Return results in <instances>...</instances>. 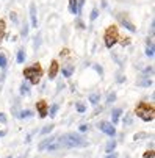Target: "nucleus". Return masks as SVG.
Wrapping results in <instances>:
<instances>
[{
  "mask_svg": "<svg viewBox=\"0 0 155 158\" xmlns=\"http://www.w3.org/2000/svg\"><path fill=\"white\" fill-rule=\"evenodd\" d=\"M58 143L61 149H77L88 146V141L77 133H66L64 136H58Z\"/></svg>",
  "mask_w": 155,
  "mask_h": 158,
  "instance_id": "nucleus-1",
  "label": "nucleus"
},
{
  "mask_svg": "<svg viewBox=\"0 0 155 158\" xmlns=\"http://www.w3.org/2000/svg\"><path fill=\"white\" fill-rule=\"evenodd\" d=\"M135 113H136V116L140 119H143L144 122H152L153 118H155V110L147 102H140L135 108Z\"/></svg>",
  "mask_w": 155,
  "mask_h": 158,
  "instance_id": "nucleus-2",
  "label": "nucleus"
},
{
  "mask_svg": "<svg viewBox=\"0 0 155 158\" xmlns=\"http://www.w3.org/2000/svg\"><path fill=\"white\" fill-rule=\"evenodd\" d=\"M41 75H42V67L41 64H33V66H28L24 69V77L27 80H30L31 85H38L39 80H41Z\"/></svg>",
  "mask_w": 155,
  "mask_h": 158,
  "instance_id": "nucleus-3",
  "label": "nucleus"
},
{
  "mask_svg": "<svg viewBox=\"0 0 155 158\" xmlns=\"http://www.w3.org/2000/svg\"><path fill=\"white\" fill-rule=\"evenodd\" d=\"M103 41H105V47L107 49H111L115 47L118 41H119V33H118V28L116 27H108L105 35H103Z\"/></svg>",
  "mask_w": 155,
  "mask_h": 158,
  "instance_id": "nucleus-4",
  "label": "nucleus"
},
{
  "mask_svg": "<svg viewBox=\"0 0 155 158\" xmlns=\"http://www.w3.org/2000/svg\"><path fill=\"white\" fill-rule=\"evenodd\" d=\"M97 128L102 130L105 135H108V136H111V138L116 135V128H115V125H113L111 122H107V121L99 122V124H97Z\"/></svg>",
  "mask_w": 155,
  "mask_h": 158,
  "instance_id": "nucleus-5",
  "label": "nucleus"
},
{
  "mask_svg": "<svg viewBox=\"0 0 155 158\" xmlns=\"http://www.w3.org/2000/svg\"><path fill=\"white\" fill-rule=\"evenodd\" d=\"M36 110L39 113V118H46L47 116V111H49V105L46 100H38L36 102Z\"/></svg>",
  "mask_w": 155,
  "mask_h": 158,
  "instance_id": "nucleus-6",
  "label": "nucleus"
},
{
  "mask_svg": "<svg viewBox=\"0 0 155 158\" xmlns=\"http://www.w3.org/2000/svg\"><path fill=\"white\" fill-rule=\"evenodd\" d=\"M118 20L121 22V24H122V25H124V27H125L128 31H132V33H135V31H136V27L133 25V22H130V20H128L125 16H122V14H118Z\"/></svg>",
  "mask_w": 155,
  "mask_h": 158,
  "instance_id": "nucleus-7",
  "label": "nucleus"
},
{
  "mask_svg": "<svg viewBox=\"0 0 155 158\" xmlns=\"http://www.w3.org/2000/svg\"><path fill=\"white\" fill-rule=\"evenodd\" d=\"M30 19H31V27H38V16H36V5L30 3Z\"/></svg>",
  "mask_w": 155,
  "mask_h": 158,
  "instance_id": "nucleus-8",
  "label": "nucleus"
},
{
  "mask_svg": "<svg viewBox=\"0 0 155 158\" xmlns=\"http://www.w3.org/2000/svg\"><path fill=\"white\" fill-rule=\"evenodd\" d=\"M58 71H60L58 61H52V64H50V69H49V78H50V80H53V78L57 77Z\"/></svg>",
  "mask_w": 155,
  "mask_h": 158,
  "instance_id": "nucleus-9",
  "label": "nucleus"
},
{
  "mask_svg": "<svg viewBox=\"0 0 155 158\" xmlns=\"http://www.w3.org/2000/svg\"><path fill=\"white\" fill-rule=\"evenodd\" d=\"M121 114H122V110H121V108H115V110L111 111V124H113V125L119 122Z\"/></svg>",
  "mask_w": 155,
  "mask_h": 158,
  "instance_id": "nucleus-10",
  "label": "nucleus"
},
{
  "mask_svg": "<svg viewBox=\"0 0 155 158\" xmlns=\"http://www.w3.org/2000/svg\"><path fill=\"white\" fill-rule=\"evenodd\" d=\"M74 66L72 64H69V66H64L63 69H61V72H63V75L66 77V78H69V77H72L74 75Z\"/></svg>",
  "mask_w": 155,
  "mask_h": 158,
  "instance_id": "nucleus-11",
  "label": "nucleus"
},
{
  "mask_svg": "<svg viewBox=\"0 0 155 158\" xmlns=\"http://www.w3.org/2000/svg\"><path fill=\"white\" fill-rule=\"evenodd\" d=\"M116 144H118V143H116L115 139H110V141L107 143V146H105V152H107V153H111V152L116 149Z\"/></svg>",
  "mask_w": 155,
  "mask_h": 158,
  "instance_id": "nucleus-12",
  "label": "nucleus"
},
{
  "mask_svg": "<svg viewBox=\"0 0 155 158\" xmlns=\"http://www.w3.org/2000/svg\"><path fill=\"white\" fill-rule=\"evenodd\" d=\"M146 55H147L149 58H153V55H155V52H153V42H152V41H149V39H147V47H146Z\"/></svg>",
  "mask_w": 155,
  "mask_h": 158,
  "instance_id": "nucleus-13",
  "label": "nucleus"
},
{
  "mask_svg": "<svg viewBox=\"0 0 155 158\" xmlns=\"http://www.w3.org/2000/svg\"><path fill=\"white\" fill-rule=\"evenodd\" d=\"M58 110H60V105H58V103H53V105L50 106V110L47 111V114H49L50 118H55L57 113H58Z\"/></svg>",
  "mask_w": 155,
  "mask_h": 158,
  "instance_id": "nucleus-14",
  "label": "nucleus"
},
{
  "mask_svg": "<svg viewBox=\"0 0 155 158\" xmlns=\"http://www.w3.org/2000/svg\"><path fill=\"white\" fill-rule=\"evenodd\" d=\"M5 31H6V25H5V20L0 19V42L3 41L5 38Z\"/></svg>",
  "mask_w": 155,
  "mask_h": 158,
  "instance_id": "nucleus-15",
  "label": "nucleus"
},
{
  "mask_svg": "<svg viewBox=\"0 0 155 158\" xmlns=\"http://www.w3.org/2000/svg\"><path fill=\"white\" fill-rule=\"evenodd\" d=\"M77 3H78V0H69V11L72 14H78L77 11Z\"/></svg>",
  "mask_w": 155,
  "mask_h": 158,
  "instance_id": "nucleus-16",
  "label": "nucleus"
},
{
  "mask_svg": "<svg viewBox=\"0 0 155 158\" xmlns=\"http://www.w3.org/2000/svg\"><path fill=\"white\" fill-rule=\"evenodd\" d=\"M25 58H27V55H25V50H17V63L19 64H22V63H24L25 61Z\"/></svg>",
  "mask_w": 155,
  "mask_h": 158,
  "instance_id": "nucleus-17",
  "label": "nucleus"
},
{
  "mask_svg": "<svg viewBox=\"0 0 155 158\" xmlns=\"http://www.w3.org/2000/svg\"><path fill=\"white\" fill-rule=\"evenodd\" d=\"M20 119H25V118H31L33 116V113L30 110H24V111H20V114H17Z\"/></svg>",
  "mask_w": 155,
  "mask_h": 158,
  "instance_id": "nucleus-18",
  "label": "nucleus"
},
{
  "mask_svg": "<svg viewBox=\"0 0 155 158\" xmlns=\"http://www.w3.org/2000/svg\"><path fill=\"white\" fill-rule=\"evenodd\" d=\"M144 138H150L147 133H144V131H140V133H135L133 135V139L136 141V139H144Z\"/></svg>",
  "mask_w": 155,
  "mask_h": 158,
  "instance_id": "nucleus-19",
  "label": "nucleus"
},
{
  "mask_svg": "<svg viewBox=\"0 0 155 158\" xmlns=\"http://www.w3.org/2000/svg\"><path fill=\"white\" fill-rule=\"evenodd\" d=\"M99 100H100V96H99V94H91V96H90V102H91L93 105H97Z\"/></svg>",
  "mask_w": 155,
  "mask_h": 158,
  "instance_id": "nucleus-20",
  "label": "nucleus"
},
{
  "mask_svg": "<svg viewBox=\"0 0 155 158\" xmlns=\"http://www.w3.org/2000/svg\"><path fill=\"white\" fill-rule=\"evenodd\" d=\"M6 63H8L6 56H5L3 53H0V67H2V69H5V67H6Z\"/></svg>",
  "mask_w": 155,
  "mask_h": 158,
  "instance_id": "nucleus-21",
  "label": "nucleus"
},
{
  "mask_svg": "<svg viewBox=\"0 0 155 158\" xmlns=\"http://www.w3.org/2000/svg\"><path fill=\"white\" fill-rule=\"evenodd\" d=\"M20 94H25V96L30 94V89H28V86H27L25 83H22V85H20Z\"/></svg>",
  "mask_w": 155,
  "mask_h": 158,
  "instance_id": "nucleus-22",
  "label": "nucleus"
},
{
  "mask_svg": "<svg viewBox=\"0 0 155 158\" xmlns=\"http://www.w3.org/2000/svg\"><path fill=\"white\" fill-rule=\"evenodd\" d=\"M116 100V93H108V96H107V102L108 103H111V102H115Z\"/></svg>",
  "mask_w": 155,
  "mask_h": 158,
  "instance_id": "nucleus-23",
  "label": "nucleus"
},
{
  "mask_svg": "<svg viewBox=\"0 0 155 158\" xmlns=\"http://www.w3.org/2000/svg\"><path fill=\"white\" fill-rule=\"evenodd\" d=\"M53 130V125H46L42 130H41V135H47V133H50Z\"/></svg>",
  "mask_w": 155,
  "mask_h": 158,
  "instance_id": "nucleus-24",
  "label": "nucleus"
},
{
  "mask_svg": "<svg viewBox=\"0 0 155 158\" xmlns=\"http://www.w3.org/2000/svg\"><path fill=\"white\" fill-rule=\"evenodd\" d=\"M97 16H99V10H97V8H94V10L91 11V16H90V19H91V22H94V20L97 19Z\"/></svg>",
  "mask_w": 155,
  "mask_h": 158,
  "instance_id": "nucleus-25",
  "label": "nucleus"
},
{
  "mask_svg": "<svg viewBox=\"0 0 155 158\" xmlns=\"http://www.w3.org/2000/svg\"><path fill=\"white\" fill-rule=\"evenodd\" d=\"M75 108H77V111H78V113H85V111H86V106H85L83 103H80V102L75 105Z\"/></svg>",
  "mask_w": 155,
  "mask_h": 158,
  "instance_id": "nucleus-26",
  "label": "nucleus"
},
{
  "mask_svg": "<svg viewBox=\"0 0 155 158\" xmlns=\"http://www.w3.org/2000/svg\"><path fill=\"white\" fill-rule=\"evenodd\" d=\"M152 74H153V67H152V66L144 69V77H149V75H152Z\"/></svg>",
  "mask_w": 155,
  "mask_h": 158,
  "instance_id": "nucleus-27",
  "label": "nucleus"
},
{
  "mask_svg": "<svg viewBox=\"0 0 155 158\" xmlns=\"http://www.w3.org/2000/svg\"><path fill=\"white\" fill-rule=\"evenodd\" d=\"M138 85H140V86H152V80L147 78V80H144V81H140Z\"/></svg>",
  "mask_w": 155,
  "mask_h": 158,
  "instance_id": "nucleus-28",
  "label": "nucleus"
},
{
  "mask_svg": "<svg viewBox=\"0 0 155 158\" xmlns=\"http://www.w3.org/2000/svg\"><path fill=\"white\" fill-rule=\"evenodd\" d=\"M28 35V25L24 22V27H22V36H27Z\"/></svg>",
  "mask_w": 155,
  "mask_h": 158,
  "instance_id": "nucleus-29",
  "label": "nucleus"
},
{
  "mask_svg": "<svg viewBox=\"0 0 155 158\" xmlns=\"http://www.w3.org/2000/svg\"><path fill=\"white\" fill-rule=\"evenodd\" d=\"M143 158H153V150H149V152H146Z\"/></svg>",
  "mask_w": 155,
  "mask_h": 158,
  "instance_id": "nucleus-30",
  "label": "nucleus"
},
{
  "mask_svg": "<svg viewBox=\"0 0 155 158\" xmlns=\"http://www.w3.org/2000/svg\"><path fill=\"white\" fill-rule=\"evenodd\" d=\"M94 69H96V71H97V72H99L100 75H103V69H102L100 66H97V64H96V66H94Z\"/></svg>",
  "mask_w": 155,
  "mask_h": 158,
  "instance_id": "nucleus-31",
  "label": "nucleus"
},
{
  "mask_svg": "<svg viewBox=\"0 0 155 158\" xmlns=\"http://www.w3.org/2000/svg\"><path fill=\"white\" fill-rule=\"evenodd\" d=\"M0 122H2V124H5V122H6V116L3 114V113H0Z\"/></svg>",
  "mask_w": 155,
  "mask_h": 158,
  "instance_id": "nucleus-32",
  "label": "nucleus"
},
{
  "mask_svg": "<svg viewBox=\"0 0 155 158\" xmlns=\"http://www.w3.org/2000/svg\"><path fill=\"white\" fill-rule=\"evenodd\" d=\"M107 158H118V155H116L115 152H111V153H108V155H107Z\"/></svg>",
  "mask_w": 155,
  "mask_h": 158,
  "instance_id": "nucleus-33",
  "label": "nucleus"
},
{
  "mask_svg": "<svg viewBox=\"0 0 155 158\" xmlns=\"http://www.w3.org/2000/svg\"><path fill=\"white\" fill-rule=\"evenodd\" d=\"M10 16H11V19H13V22H17V16H16V13H11Z\"/></svg>",
  "mask_w": 155,
  "mask_h": 158,
  "instance_id": "nucleus-34",
  "label": "nucleus"
},
{
  "mask_svg": "<svg viewBox=\"0 0 155 158\" xmlns=\"http://www.w3.org/2000/svg\"><path fill=\"white\" fill-rule=\"evenodd\" d=\"M88 130V125H80V131H86Z\"/></svg>",
  "mask_w": 155,
  "mask_h": 158,
  "instance_id": "nucleus-35",
  "label": "nucleus"
},
{
  "mask_svg": "<svg viewBox=\"0 0 155 158\" xmlns=\"http://www.w3.org/2000/svg\"><path fill=\"white\" fill-rule=\"evenodd\" d=\"M5 135H6V130H0V138H3Z\"/></svg>",
  "mask_w": 155,
  "mask_h": 158,
  "instance_id": "nucleus-36",
  "label": "nucleus"
},
{
  "mask_svg": "<svg viewBox=\"0 0 155 158\" xmlns=\"http://www.w3.org/2000/svg\"><path fill=\"white\" fill-rule=\"evenodd\" d=\"M8 158H11V156H8Z\"/></svg>",
  "mask_w": 155,
  "mask_h": 158,
  "instance_id": "nucleus-37",
  "label": "nucleus"
},
{
  "mask_svg": "<svg viewBox=\"0 0 155 158\" xmlns=\"http://www.w3.org/2000/svg\"><path fill=\"white\" fill-rule=\"evenodd\" d=\"M125 158H128V156H125Z\"/></svg>",
  "mask_w": 155,
  "mask_h": 158,
  "instance_id": "nucleus-38",
  "label": "nucleus"
}]
</instances>
